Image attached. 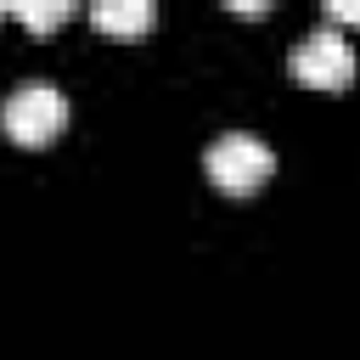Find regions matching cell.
I'll use <instances>...</instances> for the list:
<instances>
[{
	"label": "cell",
	"instance_id": "cell-1",
	"mask_svg": "<svg viewBox=\"0 0 360 360\" xmlns=\"http://www.w3.org/2000/svg\"><path fill=\"white\" fill-rule=\"evenodd\" d=\"M0 124H6V135H11L17 146H51V141L62 135V124H68V96H62L51 79H22V84L6 96Z\"/></svg>",
	"mask_w": 360,
	"mask_h": 360
},
{
	"label": "cell",
	"instance_id": "cell-2",
	"mask_svg": "<svg viewBox=\"0 0 360 360\" xmlns=\"http://www.w3.org/2000/svg\"><path fill=\"white\" fill-rule=\"evenodd\" d=\"M208 180L225 191V197H248V191H259L270 174H276V152L259 141V135H248V129H225V135H214V146H208Z\"/></svg>",
	"mask_w": 360,
	"mask_h": 360
},
{
	"label": "cell",
	"instance_id": "cell-3",
	"mask_svg": "<svg viewBox=\"0 0 360 360\" xmlns=\"http://www.w3.org/2000/svg\"><path fill=\"white\" fill-rule=\"evenodd\" d=\"M287 68H292V79H304L309 90H343V84L354 79V45H349L332 22H321V28L298 34Z\"/></svg>",
	"mask_w": 360,
	"mask_h": 360
},
{
	"label": "cell",
	"instance_id": "cell-4",
	"mask_svg": "<svg viewBox=\"0 0 360 360\" xmlns=\"http://www.w3.org/2000/svg\"><path fill=\"white\" fill-rule=\"evenodd\" d=\"M152 0H96L90 6V22L101 34H146L152 28Z\"/></svg>",
	"mask_w": 360,
	"mask_h": 360
},
{
	"label": "cell",
	"instance_id": "cell-5",
	"mask_svg": "<svg viewBox=\"0 0 360 360\" xmlns=\"http://www.w3.org/2000/svg\"><path fill=\"white\" fill-rule=\"evenodd\" d=\"M68 0H11L6 6V17H17V22H28L34 34H51V28H62L68 22Z\"/></svg>",
	"mask_w": 360,
	"mask_h": 360
},
{
	"label": "cell",
	"instance_id": "cell-6",
	"mask_svg": "<svg viewBox=\"0 0 360 360\" xmlns=\"http://www.w3.org/2000/svg\"><path fill=\"white\" fill-rule=\"evenodd\" d=\"M326 22H360V0H326Z\"/></svg>",
	"mask_w": 360,
	"mask_h": 360
},
{
	"label": "cell",
	"instance_id": "cell-7",
	"mask_svg": "<svg viewBox=\"0 0 360 360\" xmlns=\"http://www.w3.org/2000/svg\"><path fill=\"white\" fill-rule=\"evenodd\" d=\"M0 17H6V6H0Z\"/></svg>",
	"mask_w": 360,
	"mask_h": 360
}]
</instances>
